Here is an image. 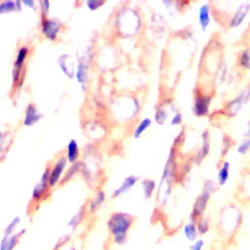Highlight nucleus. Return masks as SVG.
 I'll use <instances>...</instances> for the list:
<instances>
[{
    "instance_id": "f257e3e1",
    "label": "nucleus",
    "mask_w": 250,
    "mask_h": 250,
    "mask_svg": "<svg viewBox=\"0 0 250 250\" xmlns=\"http://www.w3.org/2000/svg\"><path fill=\"white\" fill-rule=\"evenodd\" d=\"M134 224V217L125 212H113L107 219L106 228L115 245H124L128 240V233Z\"/></svg>"
},
{
    "instance_id": "f03ea898",
    "label": "nucleus",
    "mask_w": 250,
    "mask_h": 250,
    "mask_svg": "<svg viewBox=\"0 0 250 250\" xmlns=\"http://www.w3.org/2000/svg\"><path fill=\"white\" fill-rule=\"evenodd\" d=\"M115 24L120 34L133 36L142 27V20L138 12L133 8H123L116 16Z\"/></svg>"
},
{
    "instance_id": "7ed1b4c3",
    "label": "nucleus",
    "mask_w": 250,
    "mask_h": 250,
    "mask_svg": "<svg viewBox=\"0 0 250 250\" xmlns=\"http://www.w3.org/2000/svg\"><path fill=\"white\" fill-rule=\"evenodd\" d=\"M242 223V213L233 204L224 206L218 217V228L226 235H232L236 232Z\"/></svg>"
},
{
    "instance_id": "20e7f679",
    "label": "nucleus",
    "mask_w": 250,
    "mask_h": 250,
    "mask_svg": "<svg viewBox=\"0 0 250 250\" xmlns=\"http://www.w3.org/2000/svg\"><path fill=\"white\" fill-rule=\"evenodd\" d=\"M30 54L28 45H21L18 48L12 68V84L14 88H21L25 77V63Z\"/></svg>"
},
{
    "instance_id": "39448f33",
    "label": "nucleus",
    "mask_w": 250,
    "mask_h": 250,
    "mask_svg": "<svg viewBox=\"0 0 250 250\" xmlns=\"http://www.w3.org/2000/svg\"><path fill=\"white\" fill-rule=\"evenodd\" d=\"M62 28L63 23L59 19L49 16H41L39 30L45 39L52 42L57 41Z\"/></svg>"
},
{
    "instance_id": "423d86ee",
    "label": "nucleus",
    "mask_w": 250,
    "mask_h": 250,
    "mask_svg": "<svg viewBox=\"0 0 250 250\" xmlns=\"http://www.w3.org/2000/svg\"><path fill=\"white\" fill-rule=\"evenodd\" d=\"M250 100V85H247L243 89H241L234 98L227 102L224 106L225 115L228 118L235 117L238 112L247 104L248 101Z\"/></svg>"
},
{
    "instance_id": "0eeeda50",
    "label": "nucleus",
    "mask_w": 250,
    "mask_h": 250,
    "mask_svg": "<svg viewBox=\"0 0 250 250\" xmlns=\"http://www.w3.org/2000/svg\"><path fill=\"white\" fill-rule=\"evenodd\" d=\"M90 49H88L87 51H85L84 55H82V57L78 59L74 75V78L80 85L83 92L87 90V86L90 80Z\"/></svg>"
},
{
    "instance_id": "6e6552de",
    "label": "nucleus",
    "mask_w": 250,
    "mask_h": 250,
    "mask_svg": "<svg viewBox=\"0 0 250 250\" xmlns=\"http://www.w3.org/2000/svg\"><path fill=\"white\" fill-rule=\"evenodd\" d=\"M212 103V96L209 93H204L200 90H196L193 96L191 111L194 116L201 118L205 117L210 112V105Z\"/></svg>"
},
{
    "instance_id": "1a4fd4ad",
    "label": "nucleus",
    "mask_w": 250,
    "mask_h": 250,
    "mask_svg": "<svg viewBox=\"0 0 250 250\" xmlns=\"http://www.w3.org/2000/svg\"><path fill=\"white\" fill-rule=\"evenodd\" d=\"M68 162L64 156V154H62L56 158V160L53 162V164L50 166V176H49V187L50 188H54L57 186H60L61 181L67 169Z\"/></svg>"
},
{
    "instance_id": "9d476101",
    "label": "nucleus",
    "mask_w": 250,
    "mask_h": 250,
    "mask_svg": "<svg viewBox=\"0 0 250 250\" xmlns=\"http://www.w3.org/2000/svg\"><path fill=\"white\" fill-rule=\"evenodd\" d=\"M250 13V2L243 1L238 2L237 5L233 8V11L229 15L228 21V26L229 28H238L240 27L244 21H246L248 15Z\"/></svg>"
},
{
    "instance_id": "9b49d317",
    "label": "nucleus",
    "mask_w": 250,
    "mask_h": 250,
    "mask_svg": "<svg viewBox=\"0 0 250 250\" xmlns=\"http://www.w3.org/2000/svg\"><path fill=\"white\" fill-rule=\"evenodd\" d=\"M212 194L204 189L200 191V193L197 195L196 199L194 200V203L192 205L190 214H189V220L196 222L200 217L204 216V213L206 211V208L208 206V203L211 199Z\"/></svg>"
},
{
    "instance_id": "f8f14e48",
    "label": "nucleus",
    "mask_w": 250,
    "mask_h": 250,
    "mask_svg": "<svg viewBox=\"0 0 250 250\" xmlns=\"http://www.w3.org/2000/svg\"><path fill=\"white\" fill-rule=\"evenodd\" d=\"M211 141L210 134L208 130H204L200 135V144L192 156V163L195 165H200L201 162L207 157L210 152Z\"/></svg>"
},
{
    "instance_id": "ddd939ff",
    "label": "nucleus",
    "mask_w": 250,
    "mask_h": 250,
    "mask_svg": "<svg viewBox=\"0 0 250 250\" xmlns=\"http://www.w3.org/2000/svg\"><path fill=\"white\" fill-rule=\"evenodd\" d=\"M212 4L209 2L202 3L197 11V22L202 33H205L211 24Z\"/></svg>"
},
{
    "instance_id": "4468645a",
    "label": "nucleus",
    "mask_w": 250,
    "mask_h": 250,
    "mask_svg": "<svg viewBox=\"0 0 250 250\" xmlns=\"http://www.w3.org/2000/svg\"><path fill=\"white\" fill-rule=\"evenodd\" d=\"M43 117V113L38 109L37 105L33 103H29L24 109L22 117V125L25 127H31L38 123Z\"/></svg>"
},
{
    "instance_id": "2eb2a0df",
    "label": "nucleus",
    "mask_w": 250,
    "mask_h": 250,
    "mask_svg": "<svg viewBox=\"0 0 250 250\" xmlns=\"http://www.w3.org/2000/svg\"><path fill=\"white\" fill-rule=\"evenodd\" d=\"M58 66L62 70V72L68 78L72 79L75 75L76 64L73 61V58L68 54H62L57 61Z\"/></svg>"
},
{
    "instance_id": "dca6fc26",
    "label": "nucleus",
    "mask_w": 250,
    "mask_h": 250,
    "mask_svg": "<svg viewBox=\"0 0 250 250\" xmlns=\"http://www.w3.org/2000/svg\"><path fill=\"white\" fill-rule=\"evenodd\" d=\"M50 187L47 181L39 180V182L33 187L31 191V202L34 204H39L44 201L50 194Z\"/></svg>"
},
{
    "instance_id": "f3484780",
    "label": "nucleus",
    "mask_w": 250,
    "mask_h": 250,
    "mask_svg": "<svg viewBox=\"0 0 250 250\" xmlns=\"http://www.w3.org/2000/svg\"><path fill=\"white\" fill-rule=\"evenodd\" d=\"M139 178L135 175H129L127 177H125L122 181V183L112 190L110 196L111 198H118L126 193H128L129 191H131V189L134 188V186L138 183Z\"/></svg>"
},
{
    "instance_id": "a211bd4d",
    "label": "nucleus",
    "mask_w": 250,
    "mask_h": 250,
    "mask_svg": "<svg viewBox=\"0 0 250 250\" xmlns=\"http://www.w3.org/2000/svg\"><path fill=\"white\" fill-rule=\"evenodd\" d=\"M105 200H106V193L104 192V190L102 188L97 189L93 197L89 200V202L86 205L87 213L90 215H95L101 209V207L104 204Z\"/></svg>"
},
{
    "instance_id": "6ab92c4d",
    "label": "nucleus",
    "mask_w": 250,
    "mask_h": 250,
    "mask_svg": "<svg viewBox=\"0 0 250 250\" xmlns=\"http://www.w3.org/2000/svg\"><path fill=\"white\" fill-rule=\"evenodd\" d=\"M25 231H26V229L22 228L20 230H18L16 233L10 236L3 235L2 238L0 239V250H14L19 244L21 238L24 235Z\"/></svg>"
},
{
    "instance_id": "aec40b11",
    "label": "nucleus",
    "mask_w": 250,
    "mask_h": 250,
    "mask_svg": "<svg viewBox=\"0 0 250 250\" xmlns=\"http://www.w3.org/2000/svg\"><path fill=\"white\" fill-rule=\"evenodd\" d=\"M64 156L68 162V164L76 163L80 158V146L75 139H70L65 147Z\"/></svg>"
},
{
    "instance_id": "412c9836",
    "label": "nucleus",
    "mask_w": 250,
    "mask_h": 250,
    "mask_svg": "<svg viewBox=\"0 0 250 250\" xmlns=\"http://www.w3.org/2000/svg\"><path fill=\"white\" fill-rule=\"evenodd\" d=\"M173 103L172 102H165V103H160L156 107H155V111H154V121L159 124V125H163L169 118V110L168 108H170L171 104Z\"/></svg>"
},
{
    "instance_id": "4be33fe9",
    "label": "nucleus",
    "mask_w": 250,
    "mask_h": 250,
    "mask_svg": "<svg viewBox=\"0 0 250 250\" xmlns=\"http://www.w3.org/2000/svg\"><path fill=\"white\" fill-rule=\"evenodd\" d=\"M229 174H230V164L228 160H224L218 169L217 172V185L219 187H224L229 179Z\"/></svg>"
},
{
    "instance_id": "5701e85b",
    "label": "nucleus",
    "mask_w": 250,
    "mask_h": 250,
    "mask_svg": "<svg viewBox=\"0 0 250 250\" xmlns=\"http://www.w3.org/2000/svg\"><path fill=\"white\" fill-rule=\"evenodd\" d=\"M22 7V3L20 0L0 1V15H6L13 12H21Z\"/></svg>"
},
{
    "instance_id": "b1692460",
    "label": "nucleus",
    "mask_w": 250,
    "mask_h": 250,
    "mask_svg": "<svg viewBox=\"0 0 250 250\" xmlns=\"http://www.w3.org/2000/svg\"><path fill=\"white\" fill-rule=\"evenodd\" d=\"M87 209H86V206H84L83 208H81L80 210H78L67 222V227L69 229H71L72 230H75L77 229L80 225L83 223L84 219L86 218V215H87Z\"/></svg>"
},
{
    "instance_id": "393cba45",
    "label": "nucleus",
    "mask_w": 250,
    "mask_h": 250,
    "mask_svg": "<svg viewBox=\"0 0 250 250\" xmlns=\"http://www.w3.org/2000/svg\"><path fill=\"white\" fill-rule=\"evenodd\" d=\"M183 232L187 240L193 242L198 238V231L196 229V224L194 221L188 219V221L183 227Z\"/></svg>"
},
{
    "instance_id": "a878e982",
    "label": "nucleus",
    "mask_w": 250,
    "mask_h": 250,
    "mask_svg": "<svg viewBox=\"0 0 250 250\" xmlns=\"http://www.w3.org/2000/svg\"><path fill=\"white\" fill-rule=\"evenodd\" d=\"M152 125V120L149 117H144L143 119H141L138 124L135 126L134 130H133V138L134 139H139L140 137H142V135L148 129L150 128V126Z\"/></svg>"
},
{
    "instance_id": "bb28decb",
    "label": "nucleus",
    "mask_w": 250,
    "mask_h": 250,
    "mask_svg": "<svg viewBox=\"0 0 250 250\" xmlns=\"http://www.w3.org/2000/svg\"><path fill=\"white\" fill-rule=\"evenodd\" d=\"M80 170H81V161L70 164L67 167V169H66V171H65V173H64V175H63V177L61 181L60 186H62L63 184L71 181L77 174H80Z\"/></svg>"
},
{
    "instance_id": "cd10ccee",
    "label": "nucleus",
    "mask_w": 250,
    "mask_h": 250,
    "mask_svg": "<svg viewBox=\"0 0 250 250\" xmlns=\"http://www.w3.org/2000/svg\"><path fill=\"white\" fill-rule=\"evenodd\" d=\"M142 188L143 194L146 199H149L152 197L153 193L157 189L156 182L152 179H145L142 181Z\"/></svg>"
},
{
    "instance_id": "c85d7f7f",
    "label": "nucleus",
    "mask_w": 250,
    "mask_h": 250,
    "mask_svg": "<svg viewBox=\"0 0 250 250\" xmlns=\"http://www.w3.org/2000/svg\"><path fill=\"white\" fill-rule=\"evenodd\" d=\"M237 64L240 68L250 71V47L240 51L237 57Z\"/></svg>"
},
{
    "instance_id": "c756f323",
    "label": "nucleus",
    "mask_w": 250,
    "mask_h": 250,
    "mask_svg": "<svg viewBox=\"0 0 250 250\" xmlns=\"http://www.w3.org/2000/svg\"><path fill=\"white\" fill-rule=\"evenodd\" d=\"M12 143L11 134L8 132L0 131V161L6 154V151L9 149V146Z\"/></svg>"
},
{
    "instance_id": "7c9ffc66",
    "label": "nucleus",
    "mask_w": 250,
    "mask_h": 250,
    "mask_svg": "<svg viewBox=\"0 0 250 250\" xmlns=\"http://www.w3.org/2000/svg\"><path fill=\"white\" fill-rule=\"evenodd\" d=\"M195 224H196V229H197V231H198V235H200V236L205 235L210 230L211 222H210V219L206 216L200 217L198 220H196Z\"/></svg>"
},
{
    "instance_id": "2f4dec72",
    "label": "nucleus",
    "mask_w": 250,
    "mask_h": 250,
    "mask_svg": "<svg viewBox=\"0 0 250 250\" xmlns=\"http://www.w3.org/2000/svg\"><path fill=\"white\" fill-rule=\"evenodd\" d=\"M21 218L20 216L14 217V218L9 222V224L5 227L4 231H3V235H5V236H10V235L16 233V232H17L18 226L21 224Z\"/></svg>"
},
{
    "instance_id": "473e14b6",
    "label": "nucleus",
    "mask_w": 250,
    "mask_h": 250,
    "mask_svg": "<svg viewBox=\"0 0 250 250\" xmlns=\"http://www.w3.org/2000/svg\"><path fill=\"white\" fill-rule=\"evenodd\" d=\"M250 150V138H244L236 146V152L240 155L246 154Z\"/></svg>"
},
{
    "instance_id": "72a5a7b5",
    "label": "nucleus",
    "mask_w": 250,
    "mask_h": 250,
    "mask_svg": "<svg viewBox=\"0 0 250 250\" xmlns=\"http://www.w3.org/2000/svg\"><path fill=\"white\" fill-rule=\"evenodd\" d=\"M183 119H184V117H183L182 111L179 108H176L173 111V115H172L171 120H170V125L173 126V127L181 126L182 123H183Z\"/></svg>"
},
{
    "instance_id": "f704fd0d",
    "label": "nucleus",
    "mask_w": 250,
    "mask_h": 250,
    "mask_svg": "<svg viewBox=\"0 0 250 250\" xmlns=\"http://www.w3.org/2000/svg\"><path fill=\"white\" fill-rule=\"evenodd\" d=\"M202 189L210 192L211 194L215 193L218 189H219V186L217 185L216 182H214L213 180H210V179H207L204 181L203 183V188Z\"/></svg>"
},
{
    "instance_id": "c9c22d12",
    "label": "nucleus",
    "mask_w": 250,
    "mask_h": 250,
    "mask_svg": "<svg viewBox=\"0 0 250 250\" xmlns=\"http://www.w3.org/2000/svg\"><path fill=\"white\" fill-rule=\"evenodd\" d=\"M104 4H105L104 1H99V0H87V1L85 2L86 7H87L90 11H92V12L99 10V9H100L102 6H104Z\"/></svg>"
},
{
    "instance_id": "e433bc0d",
    "label": "nucleus",
    "mask_w": 250,
    "mask_h": 250,
    "mask_svg": "<svg viewBox=\"0 0 250 250\" xmlns=\"http://www.w3.org/2000/svg\"><path fill=\"white\" fill-rule=\"evenodd\" d=\"M233 143L232 140L229 136H225L223 139V145H222V156L224 157L226 154H228L229 150L232 146Z\"/></svg>"
},
{
    "instance_id": "4c0bfd02",
    "label": "nucleus",
    "mask_w": 250,
    "mask_h": 250,
    "mask_svg": "<svg viewBox=\"0 0 250 250\" xmlns=\"http://www.w3.org/2000/svg\"><path fill=\"white\" fill-rule=\"evenodd\" d=\"M37 6H38V8L40 10L41 16H48L50 8H51V5H50L49 1H47V0L38 1L37 2Z\"/></svg>"
},
{
    "instance_id": "58836bf2",
    "label": "nucleus",
    "mask_w": 250,
    "mask_h": 250,
    "mask_svg": "<svg viewBox=\"0 0 250 250\" xmlns=\"http://www.w3.org/2000/svg\"><path fill=\"white\" fill-rule=\"evenodd\" d=\"M185 140H186V134H185V129H182L181 132H179V134L175 137L174 139V142H173V147L175 148H178L179 146H181L184 143H185Z\"/></svg>"
},
{
    "instance_id": "ea45409f",
    "label": "nucleus",
    "mask_w": 250,
    "mask_h": 250,
    "mask_svg": "<svg viewBox=\"0 0 250 250\" xmlns=\"http://www.w3.org/2000/svg\"><path fill=\"white\" fill-rule=\"evenodd\" d=\"M70 238H71L70 234H63V235L58 240V242L56 243V245H55V247H54V250H59V249H61L63 245H65V244L70 240Z\"/></svg>"
},
{
    "instance_id": "a19ab883",
    "label": "nucleus",
    "mask_w": 250,
    "mask_h": 250,
    "mask_svg": "<svg viewBox=\"0 0 250 250\" xmlns=\"http://www.w3.org/2000/svg\"><path fill=\"white\" fill-rule=\"evenodd\" d=\"M204 245H205V241L202 238H197L189 246V250H203Z\"/></svg>"
},
{
    "instance_id": "79ce46f5",
    "label": "nucleus",
    "mask_w": 250,
    "mask_h": 250,
    "mask_svg": "<svg viewBox=\"0 0 250 250\" xmlns=\"http://www.w3.org/2000/svg\"><path fill=\"white\" fill-rule=\"evenodd\" d=\"M21 3H22V6H25V7H28V8H30V9H32V10H36L37 8H38V6H37V4L35 3V1H33V0H24V1H21Z\"/></svg>"
},
{
    "instance_id": "37998d69",
    "label": "nucleus",
    "mask_w": 250,
    "mask_h": 250,
    "mask_svg": "<svg viewBox=\"0 0 250 250\" xmlns=\"http://www.w3.org/2000/svg\"><path fill=\"white\" fill-rule=\"evenodd\" d=\"M244 137L245 138H250V121L247 123V128H246V131L244 133Z\"/></svg>"
},
{
    "instance_id": "c03bdc74",
    "label": "nucleus",
    "mask_w": 250,
    "mask_h": 250,
    "mask_svg": "<svg viewBox=\"0 0 250 250\" xmlns=\"http://www.w3.org/2000/svg\"><path fill=\"white\" fill-rule=\"evenodd\" d=\"M69 250H76V249H75V247H71Z\"/></svg>"
}]
</instances>
